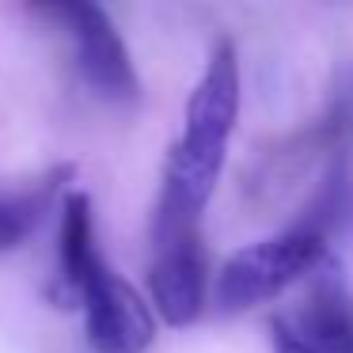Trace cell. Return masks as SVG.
<instances>
[{
    "label": "cell",
    "mask_w": 353,
    "mask_h": 353,
    "mask_svg": "<svg viewBox=\"0 0 353 353\" xmlns=\"http://www.w3.org/2000/svg\"><path fill=\"white\" fill-rule=\"evenodd\" d=\"M239 122V54L228 39L209 50L205 72L198 77L183 110V137L171 145L163 171V198L201 213L213 198L224 168V152Z\"/></svg>",
    "instance_id": "1"
},
{
    "label": "cell",
    "mask_w": 353,
    "mask_h": 353,
    "mask_svg": "<svg viewBox=\"0 0 353 353\" xmlns=\"http://www.w3.org/2000/svg\"><path fill=\"white\" fill-rule=\"evenodd\" d=\"M323 259H327V239L292 224L285 232H274V236L232 251L213 281V300L224 315H243L289 292Z\"/></svg>",
    "instance_id": "2"
},
{
    "label": "cell",
    "mask_w": 353,
    "mask_h": 353,
    "mask_svg": "<svg viewBox=\"0 0 353 353\" xmlns=\"http://www.w3.org/2000/svg\"><path fill=\"white\" fill-rule=\"evenodd\" d=\"M201 213L163 198L152 213V259H148V296L152 315L168 327H190L205 304V247H201Z\"/></svg>",
    "instance_id": "3"
},
{
    "label": "cell",
    "mask_w": 353,
    "mask_h": 353,
    "mask_svg": "<svg viewBox=\"0 0 353 353\" xmlns=\"http://www.w3.org/2000/svg\"><path fill=\"white\" fill-rule=\"evenodd\" d=\"M34 16L54 19L69 34L72 54H77V72L95 99L114 103V107L137 103V69H133V57L107 8L84 4V0H57V4H34Z\"/></svg>",
    "instance_id": "4"
},
{
    "label": "cell",
    "mask_w": 353,
    "mask_h": 353,
    "mask_svg": "<svg viewBox=\"0 0 353 353\" xmlns=\"http://www.w3.org/2000/svg\"><path fill=\"white\" fill-rule=\"evenodd\" d=\"M304 296L270 315L274 353H353V289L338 262L312 270Z\"/></svg>",
    "instance_id": "5"
},
{
    "label": "cell",
    "mask_w": 353,
    "mask_h": 353,
    "mask_svg": "<svg viewBox=\"0 0 353 353\" xmlns=\"http://www.w3.org/2000/svg\"><path fill=\"white\" fill-rule=\"evenodd\" d=\"M84 312V338L92 353H145L156 342V315L125 277L107 266V259L84 277L77 292Z\"/></svg>",
    "instance_id": "6"
},
{
    "label": "cell",
    "mask_w": 353,
    "mask_h": 353,
    "mask_svg": "<svg viewBox=\"0 0 353 353\" xmlns=\"http://www.w3.org/2000/svg\"><path fill=\"white\" fill-rule=\"evenodd\" d=\"M103 262L95 243L92 198L88 194H65L61 201V232H57V277L50 285V296L61 307H77V292L84 277Z\"/></svg>",
    "instance_id": "7"
},
{
    "label": "cell",
    "mask_w": 353,
    "mask_h": 353,
    "mask_svg": "<svg viewBox=\"0 0 353 353\" xmlns=\"http://www.w3.org/2000/svg\"><path fill=\"white\" fill-rule=\"evenodd\" d=\"M72 171H77L72 163H61L50 175H42L39 186H31V190L12 194V198L0 194V254L16 251V247H23L31 239V232L42 224V216L61 194V186L72 179Z\"/></svg>",
    "instance_id": "8"
}]
</instances>
